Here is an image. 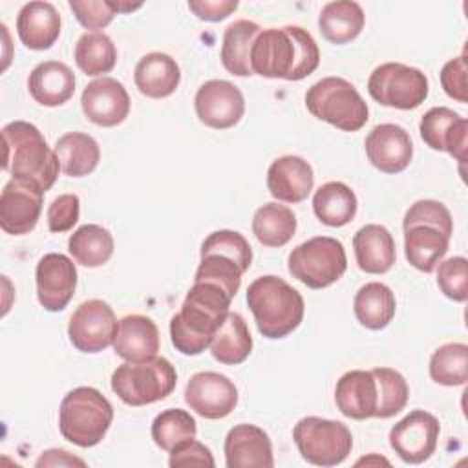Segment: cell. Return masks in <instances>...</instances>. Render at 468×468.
<instances>
[{"mask_svg":"<svg viewBox=\"0 0 468 468\" xmlns=\"http://www.w3.org/2000/svg\"><path fill=\"white\" fill-rule=\"evenodd\" d=\"M84 115L97 126L112 128L121 124L130 113V95L122 82L113 77L91 80L80 97Z\"/></svg>","mask_w":468,"mask_h":468,"instance_id":"18","label":"cell"},{"mask_svg":"<svg viewBox=\"0 0 468 468\" xmlns=\"http://www.w3.org/2000/svg\"><path fill=\"white\" fill-rule=\"evenodd\" d=\"M168 464L172 468L174 466H208V468H212L216 463H214L210 450L205 444H201L196 439H190V441L176 446L170 452Z\"/></svg>","mask_w":468,"mask_h":468,"instance_id":"48","label":"cell"},{"mask_svg":"<svg viewBox=\"0 0 468 468\" xmlns=\"http://www.w3.org/2000/svg\"><path fill=\"white\" fill-rule=\"evenodd\" d=\"M35 282L38 303L49 313H58L75 294L77 267L60 252L44 254L37 263Z\"/></svg>","mask_w":468,"mask_h":468,"instance_id":"16","label":"cell"},{"mask_svg":"<svg viewBox=\"0 0 468 468\" xmlns=\"http://www.w3.org/2000/svg\"><path fill=\"white\" fill-rule=\"evenodd\" d=\"M320 62L313 35L300 26L261 29L250 49L252 73L267 79L302 80Z\"/></svg>","mask_w":468,"mask_h":468,"instance_id":"1","label":"cell"},{"mask_svg":"<svg viewBox=\"0 0 468 468\" xmlns=\"http://www.w3.org/2000/svg\"><path fill=\"white\" fill-rule=\"evenodd\" d=\"M353 249L358 267L367 274H384L397 260L391 232L377 223L364 225L356 230L353 236Z\"/></svg>","mask_w":468,"mask_h":468,"instance_id":"25","label":"cell"},{"mask_svg":"<svg viewBox=\"0 0 468 468\" xmlns=\"http://www.w3.org/2000/svg\"><path fill=\"white\" fill-rule=\"evenodd\" d=\"M289 272L309 289H325L347 269L344 245L331 236L311 238L289 254Z\"/></svg>","mask_w":468,"mask_h":468,"instance_id":"8","label":"cell"},{"mask_svg":"<svg viewBox=\"0 0 468 468\" xmlns=\"http://www.w3.org/2000/svg\"><path fill=\"white\" fill-rule=\"evenodd\" d=\"M185 402L203 419H223L238 404V388L234 382L216 371H201L190 377L185 388Z\"/></svg>","mask_w":468,"mask_h":468,"instance_id":"15","label":"cell"},{"mask_svg":"<svg viewBox=\"0 0 468 468\" xmlns=\"http://www.w3.org/2000/svg\"><path fill=\"white\" fill-rule=\"evenodd\" d=\"M225 463L229 468H272L269 435L254 424H238L225 437Z\"/></svg>","mask_w":468,"mask_h":468,"instance_id":"20","label":"cell"},{"mask_svg":"<svg viewBox=\"0 0 468 468\" xmlns=\"http://www.w3.org/2000/svg\"><path fill=\"white\" fill-rule=\"evenodd\" d=\"M205 254H223L234 260L243 272L252 263V249L245 236L236 230H216L208 234L201 245V256Z\"/></svg>","mask_w":468,"mask_h":468,"instance_id":"42","label":"cell"},{"mask_svg":"<svg viewBox=\"0 0 468 468\" xmlns=\"http://www.w3.org/2000/svg\"><path fill=\"white\" fill-rule=\"evenodd\" d=\"M364 146L369 163L384 174H399L406 170L413 157L410 133L393 122L375 126L367 133Z\"/></svg>","mask_w":468,"mask_h":468,"instance_id":"19","label":"cell"},{"mask_svg":"<svg viewBox=\"0 0 468 468\" xmlns=\"http://www.w3.org/2000/svg\"><path fill=\"white\" fill-rule=\"evenodd\" d=\"M353 309L360 325L371 331H380L395 316V294L388 285L380 282H369L356 291Z\"/></svg>","mask_w":468,"mask_h":468,"instance_id":"31","label":"cell"},{"mask_svg":"<svg viewBox=\"0 0 468 468\" xmlns=\"http://www.w3.org/2000/svg\"><path fill=\"white\" fill-rule=\"evenodd\" d=\"M197 119L214 130H227L239 122L245 99L238 86L223 79H212L199 86L194 97Z\"/></svg>","mask_w":468,"mask_h":468,"instance_id":"14","label":"cell"},{"mask_svg":"<svg viewBox=\"0 0 468 468\" xmlns=\"http://www.w3.org/2000/svg\"><path fill=\"white\" fill-rule=\"evenodd\" d=\"M5 146L4 170L16 179H26L38 185L44 192L49 190L58 176L60 165L40 133V130L26 121H13L2 128Z\"/></svg>","mask_w":468,"mask_h":468,"instance_id":"3","label":"cell"},{"mask_svg":"<svg viewBox=\"0 0 468 468\" xmlns=\"http://www.w3.org/2000/svg\"><path fill=\"white\" fill-rule=\"evenodd\" d=\"M31 97L42 106H60L75 93V75L68 64L58 60L40 62L27 79Z\"/></svg>","mask_w":468,"mask_h":468,"instance_id":"26","label":"cell"},{"mask_svg":"<svg viewBox=\"0 0 468 468\" xmlns=\"http://www.w3.org/2000/svg\"><path fill=\"white\" fill-rule=\"evenodd\" d=\"M377 382V419H389L400 413L410 397V388L406 378L391 367H375L371 369Z\"/></svg>","mask_w":468,"mask_h":468,"instance_id":"40","label":"cell"},{"mask_svg":"<svg viewBox=\"0 0 468 468\" xmlns=\"http://www.w3.org/2000/svg\"><path fill=\"white\" fill-rule=\"evenodd\" d=\"M261 27L250 20H236L223 33L221 64L236 77L254 75L250 68V49Z\"/></svg>","mask_w":468,"mask_h":468,"instance_id":"32","label":"cell"},{"mask_svg":"<svg viewBox=\"0 0 468 468\" xmlns=\"http://www.w3.org/2000/svg\"><path fill=\"white\" fill-rule=\"evenodd\" d=\"M243 269L230 258L223 254H205L196 271L194 282H210L219 285L230 298L236 296L241 285Z\"/></svg>","mask_w":468,"mask_h":468,"instance_id":"41","label":"cell"},{"mask_svg":"<svg viewBox=\"0 0 468 468\" xmlns=\"http://www.w3.org/2000/svg\"><path fill=\"white\" fill-rule=\"evenodd\" d=\"M73 466V464H79V466H86V463L75 455H71L69 452L66 450H46L42 452V455L37 459L35 466Z\"/></svg>","mask_w":468,"mask_h":468,"instance_id":"50","label":"cell"},{"mask_svg":"<svg viewBox=\"0 0 468 468\" xmlns=\"http://www.w3.org/2000/svg\"><path fill=\"white\" fill-rule=\"evenodd\" d=\"M177 384L176 367L165 356L124 362L112 373L113 393L128 406H146L166 399Z\"/></svg>","mask_w":468,"mask_h":468,"instance_id":"7","label":"cell"},{"mask_svg":"<svg viewBox=\"0 0 468 468\" xmlns=\"http://www.w3.org/2000/svg\"><path fill=\"white\" fill-rule=\"evenodd\" d=\"M335 402L344 417L355 420L375 417L377 382L373 373L362 369L344 373L335 388Z\"/></svg>","mask_w":468,"mask_h":468,"instance_id":"22","label":"cell"},{"mask_svg":"<svg viewBox=\"0 0 468 468\" xmlns=\"http://www.w3.org/2000/svg\"><path fill=\"white\" fill-rule=\"evenodd\" d=\"M230 300L219 285L194 282L183 300L181 311L170 318L172 346L188 356L203 353L230 313Z\"/></svg>","mask_w":468,"mask_h":468,"instance_id":"2","label":"cell"},{"mask_svg":"<svg viewBox=\"0 0 468 468\" xmlns=\"http://www.w3.org/2000/svg\"><path fill=\"white\" fill-rule=\"evenodd\" d=\"M300 455L314 466H336L347 459L353 448L349 428L338 420L303 417L292 430Z\"/></svg>","mask_w":468,"mask_h":468,"instance_id":"9","label":"cell"},{"mask_svg":"<svg viewBox=\"0 0 468 468\" xmlns=\"http://www.w3.org/2000/svg\"><path fill=\"white\" fill-rule=\"evenodd\" d=\"M133 80L143 95L150 99H165L177 90L181 69L170 55L152 51L137 62Z\"/></svg>","mask_w":468,"mask_h":468,"instance_id":"27","label":"cell"},{"mask_svg":"<svg viewBox=\"0 0 468 468\" xmlns=\"http://www.w3.org/2000/svg\"><path fill=\"white\" fill-rule=\"evenodd\" d=\"M441 84L448 97L457 102H466V55L448 60L441 69Z\"/></svg>","mask_w":468,"mask_h":468,"instance_id":"47","label":"cell"},{"mask_svg":"<svg viewBox=\"0 0 468 468\" xmlns=\"http://www.w3.org/2000/svg\"><path fill=\"white\" fill-rule=\"evenodd\" d=\"M252 232L263 247H283L296 232V216L285 205L265 203L254 212Z\"/></svg>","mask_w":468,"mask_h":468,"instance_id":"35","label":"cell"},{"mask_svg":"<svg viewBox=\"0 0 468 468\" xmlns=\"http://www.w3.org/2000/svg\"><path fill=\"white\" fill-rule=\"evenodd\" d=\"M311 115L342 132H356L369 119V108L358 90L342 77H324L305 93Z\"/></svg>","mask_w":468,"mask_h":468,"instance_id":"6","label":"cell"},{"mask_svg":"<svg viewBox=\"0 0 468 468\" xmlns=\"http://www.w3.org/2000/svg\"><path fill=\"white\" fill-rule=\"evenodd\" d=\"M366 15L360 4L353 0H336L322 7L318 15V29L322 37L336 46L355 40L364 29Z\"/></svg>","mask_w":468,"mask_h":468,"instance_id":"29","label":"cell"},{"mask_svg":"<svg viewBox=\"0 0 468 468\" xmlns=\"http://www.w3.org/2000/svg\"><path fill=\"white\" fill-rule=\"evenodd\" d=\"M188 9L201 20L219 22L238 9V0H190Z\"/></svg>","mask_w":468,"mask_h":468,"instance_id":"49","label":"cell"},{"mask_svg":"<svg viewBox=\"0 0 468 468\" xmlns=\"http://www.w3.org/2000/svg\"><path fill=\"white\" fill-rule=\"evenodd\" d=\"M355 192L340 181L322 185L313 196V210L316 218L327 227H344L356 214Z\"/></svg>","mask_w":468,"mask_h":468,"instance_id":"34","label":"cell"},{"mask_svg":"<svg viewBox=\"0 0 468 468\" xmlns=\"http://www.w3.org/2000/svg\"><path fill=\"white\" fill-rule=\"evenodd\" d=\"M44 190L26 179L11 177L0 194V227L5 234H29L42 212Z\"/></svg>","mask_w":468,"mask_h":468,"instance_id":"13","label":"cell"},{"mask_svg":"<svg viewBox=\"0 0 468 468\" xmlns=\"http://www.w3.org/2000/svg\"><path fill=\"white\" fill-rule=\"evenodd\" d=\"M75 62L90 77L110 73L117 62L113 40L102 31L84 33L75 44Z\"/></svg>","mask_w":468,"mask_h":468,"instance_id":"37","label":"cell"},{"mask_svg":"<svg viewBox=\"0 0 468 468\" xmlns=\"http://www.w3.org/2000/svg\"><path fill=\"white\" fill-rule=\"evenodd\" d=\"M422 141L439 152H448L459 163L466 161L468 121L446 106L430 108L419 124Z\"/></svg>","mask_w":468,"mask_h":468,"instance_id":"17","label":"cell"},{"mask_svg":"<svg viewBox=\"0 0 468 468\" xmlns=\"http://www.w3.org/2000/svg\"><path fill=\"white\" fill-rule=\"evenodd\" d=\"M69 9L86 29H102L117 15L112 0H69Z\"/></svg>","mask_w":468,"mask_h":468,"instance_id":"45","label":"cell"},{"mask_svg":"<svg viewBox=\"0 0 468 468\" xmlns=\"http://www.w3.org/2000/svg\"><path fill=\"white\" fill-rule=\"evenodd\" d=\"M430 377L441 386H463L468 380V346L448 342L430 358Z\"/></svg>","mask_w":468,"mask_h":468,"instance_id":"38","label":"cell"},{"mask_svg":"<svg viewBox=\"0 0 468 468\" xmlns=\"http://www.w3.org/2000/svg\"><path fill=\"white\" fill-rule=\"evenodd\" d=\"M437 285L441 292L453 302L468 298V261L463 256H453L439 263Z\"/></svg>","mask_w":468,"mask_h":468,"instance_id":"43","label":"cell"},{"mask_svg":"<svg viewBox=\"0 0 468 468\" xmlns=\"http://www.w3.org/2000/svg\"><path fill=\"white\" fill-rule=\"evenodd\" d=\"M80 199L77 194H62L55 197L48 208V227L51 232H66L79 221Z\"/></svg>","mask_w":468,"mask_h":468,"instance_id":"46","label":"cell"},{"mask_svg":"<svg viewBox=\"0 0 468 468\" xmlns=\"http://www.w3.org/2000/svg\"><path fill=\"white\" fill-rule=\"evenodd\" d=\"M441 424L435 415L413 410L389 430V446L408 464H420L437 448Z\"/></svg>","mask_w":468,"mask_h":468,"instance_id":"12","label":"cell"},{"mask_svg":"<svg viewBox=\"0 0 468 468\" xmlns=\"http://www.w3.org/2000/svg\"><path fill=\"white\" fill-rule=\"evenodd\" d=\"M450 236L433 225L415 223L404 227V254L411 267L431 272L448 252Z\"/></svg>","mask_w":468,"mask_h":468,"instance_id":"28","label":"cell"},{"mask_svg":"<svg viewBox=\"0 0 468 468\" xmlns=\"http://www.w3.org/2000/svg\"><path fill=\"white\" fill-rule=\"evenodd\" d=\"M112 4H113L117 13H130V11H135L143 5V4H130V2H122V0H117V2L112 0Z\"/></svg>","mask_w":468,"mask_h":468,"instance_id":"51","label":"cell"},{"mask_svg":"<svg viewBox=\"0 0 468 468\" xmlns=\"http://www.w3.org/2000/svg\"><path fill=\"white\" fill-rule=\"evenodd\" d=\"M55 155L60 170L69 177H84L91 174L101 161L99 143L82 132H68L55 143Z\"/></svg>","mask_w":468,"mask_h":468,"instance_id":"30","label":"cell"},{"mask_svg":"<svg viewBox=\"0 0 468 468\" xmlns=\"http://www.w3.org/2000/svg\"><path fill=\"white\" fill-rule=\"evenodd\" d=\"M415 223L433 225L450 238L453 232V219L450 210L441 201H435V199H419L406 210L402 227H410Z\"/></svg>","mask_w":468,"mask_h":468,"instance_id":"44","label":"cell"},{"mask_svg":"<svg viewBox=\"0 0 468 468\" xmlns=\"http://www.w3.org/2000/svg\"><path fill=\"white\" fill-rule=\"evenodd\" d=\"M314 185L311 165L298 155H282L267 170V188L272 197L285 203L307 199Z\"/></svg>","mask_w":468,"mask_h":468,"instance_id":"21","label":"cell"},{"mask_svg":"<svg viewBox=\"0 0 468 468\" xmlns=\"http://www.w3.org/2000/svg\"><path fill=\"white\" fill-rule=\"evenodd\" d=\"M115 353L126 362H143L159 351V329L144 314H128L119 320L113 340Z\"/></svg>","mask_w":468,"mask_h":468,"instance_id":"23","label":"cell"},{"mask_svg":"<svg viewBox=\"0 0 468 468\" xmlns=\"http://www.w3.org/2000/svg\"><path fill=\"white\" fill-rule=\"evenodd\" d=\"M367 91L382 106L413 110L426 101L430 86L428 77L419 68L386 62L377 66L369 75Z\"/></svg>","mask_w":468,"mask_h":468,"instance_id":"10","label":"cell"},{"mask_svg":"<svg viewBox=\"0 0 468 468\" xmlns=\"http://www.w3.org/2000/svg\"><path fill=\"white\" fill-rule=\"evenodd\" d=\"M16 33L29 49H49L60 35V15L49 2H29L16 16Z\"/></svg>","mask_w":468,"mask_h":468,"instance_id":"24","label":"cell"},{"mask_svg":"<svg viewBox=\"0 0 468 468\" xmlns=\"http://www.w3.org/2000/svg\"><path fill=\"white\" fill-rule=\"evenodd\" d=\"M196 433L194 417L179 408H168L157 413L152 422V439L165 452H172L176 446L196 439Z\"/></svg>","mask_w":468,"mask_h":468,"instance_id":"39","label":"cell"},{"mask_svg":"<svg viewBox=\"0 0 468 468\" xmlns=\"http://www.w3.org/2000/svg\"><path fill=\"white\" fill-rule=\"evenodd\" d=\"M113 420L110 400L95 388L80 386L71 389L58 408L60 435L79 448L99 444Z\"/></svg>","mask_w":468,"mask_h":468,"instance_id":"5","label":"cell"},{"mask_svg":"<svg viewBox=\"0 0 468 468\" xmlns=\"http://www.w3.org/2000/svg\"><path fill=\"white\" fill-rule=\"evenodd\" d=\"M119 322L113 309L102 300H86L68 324L69 342L82 353H101L113 344Z\"/></svg>","mask_w":468,"mask_h":468,"instance_id":"11","label":"cell"},{"mask_svg":"<svg viewBox=\"0 0 468 468\" xmlns=\"http://www.w3.org/2000/svg\"><path fill=\"white\" fill-rule=\"evenodd\" d=\"M247 305L254 314L258 331L271 340L291 335L303 320V296L285 280L267 274L256 278L247 289Z\"/></svg>","mask_w":468,"mask_h":468,"instance_id":"4","label":"cell"},{"mask_svg":"<svg viewBox=\"0 0 468 468\" xmlns=\"http://www.w3.org/2000/svg\"><path fill=\"white\" fill-rule=\"evenodd\" d=\"M212 356L227 366H236L247 360L252 351V336L247 322L239 313H229L210 342Z\"/></svg>","mask_w":468,"mask_h":468,"instance_id":"33","label":"cell"},{"mask_svg":"<svg viewBox=\"0 0 468 468\" xmlns=\"http://www.w3.org/2000/svg\"><path fill=\"white\" fill-rule=\"evenodd\" d=\"M68 250L79 265L101 267L113 254V236L108 229L88 223L69 236Z\"/></svg>","mask_w":468,"mask_h":468,"instance_id":"36","label":"cell"}]
</instances>
